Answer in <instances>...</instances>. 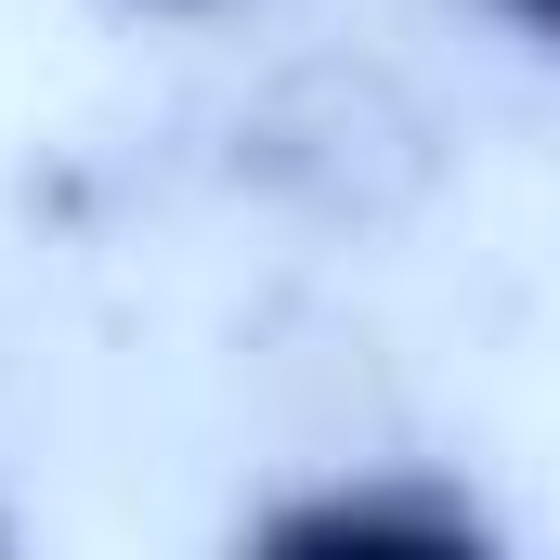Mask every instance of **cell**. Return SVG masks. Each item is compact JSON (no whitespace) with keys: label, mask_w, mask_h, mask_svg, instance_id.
<instances>
[{"label":"cell","mask_w":560,"mask_h":560,"mask_svg":"<svg viewBox=\"0 0 560 560\" xmlns=\"http://www.w3.org/2000/svg\"><path fill=\"white\" fill-rule=\"evenodd\" d=\"M509 39H535V52H560V0H482Z\"/></svg>","instance_id":"cell-2"},{"label":"cell","mask_w":560,"mask_h":560,"mask_svg":"<svg viewBox=\"0 0 560 560\" xmlns=\"http://www.w3.org/2000/svg\"><path fill=\"white\" fill-rule=\"evenodd\" d=\"M143 13H209V0H143Z\"/></svg>","instance_id":"cell-3"},{"label":"cell","mask_w":560,"mask_h":560,"mask_svg":"<svg viewBox=\"0 0 560 560\" xmlns=\"http://www.w3.org/2000/svg\"><path fill=\"white\" fill-rule=\"evenodd\" d=\"M275 548H469V509H456V495H392V482H365V495L287 509Z\"/></svg>","instance_id":"cell-1"}]
</instances>
